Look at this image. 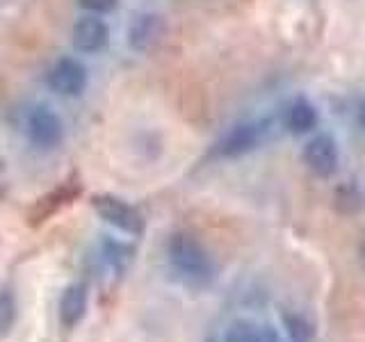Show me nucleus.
Listing matches in <instances>:
<instances>
[{
  "label": "nucleus",
  "mask_w": 365,
  "mask_h": 342,
  "mask_svg": "<svg viewBox=\"0 0 365 342\" xmlns=\"http://www.w3.org/2000/svg\"><path fill=\"white\" fill-rule=\"evenodd\" d=\"M48 85L62 96H80L87 87V71L73 57H62L51 68Z\"/></svg>",
  "instance_id": "obj_6"
},
{
  "label": "nucleus",
  "mask_w": 365,
  "mask_h": 342,
  "mask_svg": "<svg viewBox=\"0 0 365 342\" xmlns=\"http://www.w3.org/2000/svg\"><path fill=\"white\" fill-rule=\"evenodd\" d=\"M165 34V23L158 14H140L128 30V43L130 48L137 53H144L148 48H153L158 39Z\"/></svg>",
  "instance_id": "obj_8"
},
{
  "label": "nucleus",
  "mask_w": 365,
  "mask_h": 342,
  "mask_svg": "<svg viewBox=\"0 0 365 342\" xmlns=\"http://www.w3.org/2000/svg\"><path fill=\"white\" fill-rule=\"evenodd\" d=\"M265 135L267 128L262 123H240L222 137V142L217 144V153L222 157H240L258 148L265 142Z\"/></svg>",
  "instance_id": "obj_4"
},
{
  "label": "nucleus",
  "mask_w": 365,
  "mask_h": 342,
  "mask_svg": "<svg viewBox=\"0 0 365 342\" xmlns=\"http://www.w3.org/2000/svg\"><path fill=\"white\" fill-rule=\"evenodd\" d=\"M208 342H215V340H208Z\"/></svg>",
  "instance_id": "obj_19"
},
{
  "label": "nucleus",
  "mask_w": 365,
  "mask_h": 342,
  "mask_svg": "<svg viewBox=\"0 0 365 342\" xmlns=\"http://www.w3.org/2000/svg\"><path fill=\"white\" fill-rule=\"evenodd\" d=\"M283 123H285V128H288L290 133L306 135L317 125V110H315V105L311 100L297 98V100L290 103L288 108H285Z\"/></svg>",
  "instance_id": "obj_10"
},
{
  "label": "nucleus",
  "mask_w": 365,
  "mask_h": 342,
  "mask_svg": "<svg viewBox=\"0 0 365 342\" xmlns=\"http://www.w3.org/2000/svg\"><path fill=\"white\" fill-rule=\"evenodd\" d=\"M73 46L80 53H101L110 43V28L108 23L96 14H87L76 21L73 26Z\"/></svg>",
  "instance_id": "obj_7"
},
{
  "label": "nucleus",
  "mask_w": 365,
  "mask_h": 342,
  "mask_svg": "<svg viewBox=\"0 0 365 342\" xmlns=\"http://www.w3.org/2000/svg\"><path fill=\"white\" fill-rule=\"evenodd\" d=\"M258 342H283L281 333L274 326L265 324V326H260V333H258Z\"/></svg>",
  "instance_id": "obj_16"
},
{
  "label": "nucleus",
  "mask_w": 365,
  "mask_h": 342,
  "mask_svg": "<svg viewBox=\"0 0 365 342\" xmlns=\"http://www.w3.org/2000/svg\"><path fill=\"white\" fill-rule=\"evenodd\" d=\"M78 5L89 14H110L117 7V0H78Z\"/></svg>",
  "instance_id": "obj_15"
},
{
  "label": "nucleus",
  "mask_w": 365,
  "mask_h": 342,
  "mask_svg": "<svg viewBox=\"0 0 365 342\" xmlns=\"http://www.w3.org/2000/svg\"><path fill=\"white\" fill-rule=\"evenodd\" d=\"M260 326L249 322V319H235V322L228 326L224 342H258Z\"/></svg>",
  "instance_id": "obj_13"
},
{
  "label": "nucleus",
  "mask_w": 365,
  "mask_h": 342,
  "mask_svg": "<svg viewBox=\"0 0 365 342\" xmlns=\"http://www.w3.org/2000/svg\"><path fill=\"white\" fill-rule=\"evenodd\" d=\"M103 256H106V262L114 271L121 274L133 260V247L123 244V242H114V239H108L106 247H103Z\"/></svg>",
  "instance_id": "obj_12"
},
{
  "label": "nucleus",
  "mask_w": 365,
  "mask_h": 342,
  "mask_svg": "<svg viewBox=\"0 0 365 342\" xmlns=\"http://www.w3.org/2000/svg\"><path fill=\"white\" fill-rule=\"evenodd\" d=\"M304 162L319 178L334 176L340 165V153H338V144L334 137L327 133L311 137L308 144L304 146Z\"/></svg>",
  "instance_id": "obj_3"
},
{
  "label": "nucleus",
  "mask_w": 365,
  "mask_h": 342,
  "mask_svg": "<svg viewBox=\"0 0 365 342\" xmlns=\"http://www.w3.org/2000/svg\"><path fill=\"white\" fill-rule=\"evenodd\" d=\"M356 117H359V125L365 130V100L359 105V114H356Z\"/></svg>",
  "instance_id": "obj_17"
},
{
  "label": "nucleus",
  "mask_w": 365,
  "mask_h": 342,
  "mask_svg": "<svg viewBox=\"0 0 365 342\" xmlns=\"http://www.w3.org/2000/svg\"><path fill=\"white\" fill-rule=\"evenodd\" d=\"M283 326L290 342H313L315 328L299 313H283Z\"/></svg>",
  "instance_id": "obj_11"
},
{
  "label": "nucleus",
  "mask_w": 365,
  "mask_h": 342,
  "mask_svg": "<svg viewBox=\"0 0 365 342\" xmlns=\"http://www.w3.org/2000/svg\"><path fill=\"white\" fill-rule=\"evenodd\" d=\"M87 313V288L83 283H73L62 292L60 299V319L66 328L80 324V319Z\"/></svg>",
  "instance_id": "obj_9"
},
{
  "label": "nucleus",
  "mask_w": 365,
  "mask_h": 342,
  "mask_svg": "<svg viewBox=\"0 0 365 342\" xmlns=\"http://www.w3.org/2000/svg\"><path fill=\"white\" fill-rule=\"evenodd\" d=\"M169 265L176 271V276L192 285V288H205L215 281V262L197 237L178 233L169 239L167 247Z\"/></svg>",
  "instance_id": "obj_1"
},
{
  "label": "nucleus",
  "mask_w": 365,
  "mask_h": 342,
  "mask_svg": "<svg viewBox=\"0 0 365 342\" xmlns=\"http://www.w3.org/2000/svg\"><path fill=\"white\" fill-rule=\"evenodd\" d=\"M16 322V296L14 292H0V338H5Z\"/></svg>",
  "instance_id": "obj_14"
},
{
  "label": "nucleus",
  "mask_w": 365,
  "mask_h": 342,
  "mask_svg": "<svg viewBox=\"0 0 365 342\" xmlns=\"http://www.w3.org/2000/svg\"><path fill=\"white\" fill-rule=\"evenodd\" d=\"M91 205H94V210L101 219L114 226L117 231H121L125 235H142L144 233V217L128 201L112 197V194H96V197L91 199Z\"/></svg>",
  "instance_id": "obj_2"
},
{
  "label": "nucleus",
  "mask_w": 365,
  "mask_h": 342,
  "mask_svg": "<svg viewBox=\"0 0 365 342\" xmlns=\"http://www.w3.org/2000/svg\"><path fill=\"white\" fill-rule=\"evenodd\" d=\"M363 256H365V244H363Z\"/></svg>",
  "instance_id": "obj_18"
},
{
  "label": "nucleus",
  "mask_w": 365,
  "mask_h": 342,
  "mask_svg": "<svg viewBox=\"0 0 365 342\" xmlns=\"http://www.w3.org/2000/svg\"><path fill=\"white\" fill-rule=\"evenodd\" d=\"M28 135L32 144L37 148H43V151L60 146L64 137L62 119L51 108H34L28 117Z\"/></svg>",
  "instance_id": "obj_5"
}]
</instances>
